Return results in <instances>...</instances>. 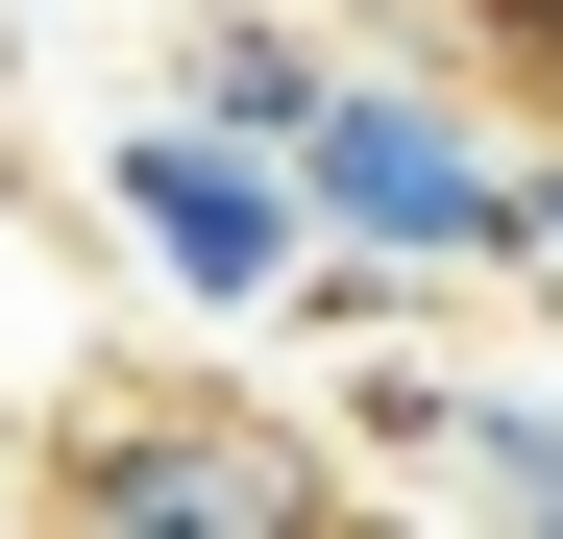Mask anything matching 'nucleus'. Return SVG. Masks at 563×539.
I'll return each instance as SVG.
<instances>
[{"label": "nucleus", "mask_w": 563, "mask_h": 539, "mask_svg": "<svg viewBox=\"0 0 563 539\" xmlns=\"http://www.w3.org/2000/svg\"><path fill=\"white\" fill-rule=\"evenodd\" d=\"M295 221L319 270H367V295H515V147L465 74H393V50H343L319 74V123H295Z\"/></svg>", "instance_id": "1"}, {"label": "nucleus", "mask_w": 563, "mask_h": 539, "mask_svg": "<svg viewBox=\"0 0 563 539\" xmlns=\"http://www.w3.org/2000/svg\"><path fill=\"white\" fill-rule=\"evenodd\" d=\"M49 539H367V491L269 393H74L49 417Z\"/></svg>", "instance_id": "2"}, {"label": "nucleus", "mask_w": 563, "mask_h": 539, "mask_svg": "<svg viewBox=\"0 0 563 539\" xmlns=\"http://www.w3.org/2000/svg\"><path fill=\"white\" fill-rule=\"evenodd\" d=\"M99 221H123V270H147L172 319H269V295L319 270V221H295V172H269V147H221L197 99H147V123L99 147Z\"/></svg>", "instance_id": "3"}, {"label": "nucleus", "mask_w": 563, "mask_h": 539, "mask_svg": "<svg viewBox=\"0 0 563 539\" xmlns=\"http://www.w3.org/2000/svg\"><path fill=\"white\" fill-rule=\"evenodd\" d=\"M319 25H269V0H197V25H172V99H197L221 147H269V172H295V123H319Z\"/></svg>", "instance_id": "4"}, {"label": "nucleus", "mask_w": 563, "mask_h": 539, "mask_svg": "<svg viewBox=\"0 0 563 539\" xmlns=\"http://www.w3.org/2000/svg\"><path fill=\"white\" fill-rule=\"evenodd\" d=\"M441 466H465V515H490V539H563V393H465Z\"/></svg>", "instance_id": "5"}, {"label": "nucleus", "mask_w": 563, "mask_h": 539, "mask_svg": "<svg viewBox=\"0 0 563 539\" xmlns=\"http://www.w3.org/2000/svg\"><path fill=\"white\" fill-rule=\"evenodd\" d=\"M515 295L563 319V147H515Z\"/></svg>", "instance_id": "6"}, {"label": "nucleus", "mask_w": 563, "mask_h": 539, "mask_svg": "<svg viewBox=\"0 0 563 539\" xmlns=\"http://www.w3.org/2000/svg\"><path fill=\"white\" fill-rule=\"evenodd\" d=\"M465 25H490V50L539 74V99H563V0H465Z\"/></svg>", "instance_id": "7"}, {"label": "nucleus", "mask_w": 563, "mask_h": 539, "mask_svg": "<svg viewBox=\"0 0 563 539\" xmlns=\"http://www.w3.org/2000/svg\"><path fill=\"white\" fill-rule=\"evenodd\" d=\"M0 172H25V123H0Z\"/></svg>", "instance_id": "8"}, {"label": "nucleus", "mask_w": 563, "mask_h": 539, "mask_svg": "<svg viewBox=\"0 0 563 539\" xmlns=\"http://www.w3.org/2000/svg\"><path fill=\"white\" fill-rule=\"evenodd\" d=\"M0 539H49V515H0Z\"/></svg>", "instance_id": "9"}]
</instances>
